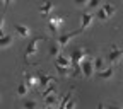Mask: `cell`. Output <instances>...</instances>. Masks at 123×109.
Segmentation results:
<instances>
[{"label": "cell", "mask_w": 123, "mask_h": 109, "mask_svg": "<svg viewBox=\"0 0 123 109\" xmlns=\"http://www.w3.org/2000/svg\"><path fill=\"white\" fill-rule=\"evenodd\" d=\"M24 84H26L29 89H33V87L38 84V75H33V73L24 72Z\"/></svg>", "instance_id": "obj_13"}, {"label": "cell", "mask_w": 123, "mask_h": 109, "mask_svg": "<svg viewBox=\"0 0 123 109\" xmlns=\"http://www.w3.org/2000/svg\"><path fill=\"white\" fill-rule=\"evenodd\" d=\"M53 9H55L53 2H50V0H44V2L39 5V15H41V19H46V17H48V15L53 12Z\"/></svg>", "instance_id": "obj_6"}, {"label": "cell", "mask_w": 123, "mask_h": 109, "mask_svg": "<svg viewBox=\"0 0 123 109\" xmlns=\"http://www.w3.org/2000/svg\"><path fill=\"white\" fill-rule=\"evenodd\" d=\"M94 68H96V73L103 72V70L106 68V58H103V56H96V58H94Z\"/></svg>", "instance_id": "obj_16"}, {"label": "cell", "mask_w": 123, "mask_h": 109, "mask_svg": "<svg viewBox=\"0 0 123 109\" xmlns=\"http://www.w3.org/2000/svg\"><path fill=\"white\" fill-rule=\"evenodd\" d=\"M60 50H62V46H60V44L56 43V39L50 43V48H48V53H50V56L56 58L58 55H62V53H60Z\"/></svg>", "instance_id": "obj_15"}, {"label": "cell", "mask_w": 123, "mask_h": 109, "mask_svg": "<svg viewBox=\"0 0 123 109\" xmlns=\"http://www.w3.org/2000/svg\"><path fill=\"white\" fill-rule=\"evenodd\" d=\"M43 109H55V107H51V106H44Z\"/></svg>", "instance_id": "obj_31"}, {"label": "cell", "mask_w": 123, "mask_h": 109, "mask_svg": "<svg viewBox=\"0 0 123 109\" xmlns=\"http://www.w3.org/2000/svg\"><path fill=\"white\" fill-rule=\"evenodd\" d=\"M55 82V77L53 75H48V73H38V85L41 89H46L50 84Z\"/></svg>", "instance_id": "obj_7"}, {"label": "cell", "mask_w": 123, "mask_h": 109, "mask_svg": "<svg viewBox=\"0 0 123 109\" xmlns=\"http://www.w3.org/2000/svg\"><path fill=\"white\" fill-rule=\"evenodd\" d=\"M80 68H82V75L86 79H91L92 75L96 73V68H94V58H86L82 63H80Z\"/></svg>", "instance_id": "obj_4"}, {"label": "cell", "mask_w": 123, "mask_h": 109, "mask_svg": "<svg viewBox=\"0 0 123 109\" xmlns=\"http://www.w3.org/2000/svg\"><path fill=\"white\" fill-rule=\"evenodd\" d=\"M58 29H60L58 26H55L53 22H50V21H48V33H50L53 38H56V33H58Z\"/></svg>", "instance_id": "obj_23"}, {"label": "cell", "mask_w": 123, "mask_h": 109, "mask_svg": "<svg viewBox=\"0 0 123 109\" xmlns=\"http://www.w3.org/2000/svg\"><path fill=\"white\" fill-rule=\"evenodd\" d=\"M75 5H79V7H84V5H89V0H75Z\"/></svg>", "instance_id": "obj_27"}, {"label": "cell", "mask_w": 123, "mask_h": 109, "mask_svg": "<svg viewBox=\"0 0 123 109\" xmlns=\"http://www.w3.org/2000/svg\"><path fill=\"white\" fill-rule=\"evenodd\" d=\"M98 77H99V80H103V82H106V80H111L113 77H115V67H113V65L106 67L103 72H99V73H98Z\"/></svg>", "instance_id": "obj_10"}, {"label": "cell", "mask_w": 123, "mask_h": 109, "mask_svg": "<svg viewBox=\"0 0 123 109\" xmlns=\"http://www.w3.org/2000/svg\"><path fill=\"white\" fill-rule=\"evenodd\" d=\"M101 7H103V9L106 10V14L110 15V19L113 17L115 14H116V5H113V4H110V2H106V4H103Z\"/></svg>", "instance_id": "obj_18"}, {"label": "cell", "mask_w": 123, "mask_h": 109, "mask_svg": "<svg viewBox=\"0 0 123 109\" xmlns=\"http://www.w3.org/2000/svg\"><path fill=\"white\" fill-rule=\"evenodd\" d=\"M106 109H123L120 104H108V106H104Z\"/></svg>", "instance_id": "obj_28"}, {"label": "cell", "mask_w": 123, "mask_h": 109, "mask_svg": "<svg viewBox=\"0 0 123 109\" xmlns=\"http://www.w3.org/2000/svg\"><path fill=\"white\" fill-rule=\"evenodd\" d=\"M51 94H56V84H55V82H53V84H50L46 89H43V97L51 96Z\"/></svg>", "instance_id": "obj_20"}, {"label": "cell", "mask_w": 123, "mask_h": 109, "mask_svg": "<svg viewBox=\"0 0 123 109\" xmlns=\"http://www.w3.org/2000/svg\"><path fill=\"white\" fill-rule=\"evenodd\" d=\"M96 17H98L99 21H103V22H106L108 19H110V15H108V14H106V10H104L103 7H99V9L96 10Z\"/></svg>", "instance_id": "obj_22"}, {"label": "cell", "mask_w": 123, "mask_h": 109, "mask_svg": "<svg viewBox=\"0 0 123 109\" xmlns=\"http://www.w3.org/2000/svg\"><path fill=\"white\" fill-rule=\"evenodd\" d=\"M14 43V38H12V34H7V33H4V34H0V46H2V50H7L9 46Z\"/></svg>", "instance_id": "obj_12"}, {"label": "cell", "mask_w": 123, "mask_h": 109, "mask_svg": "<svg viewBox=\"0 0 123 109\" xmlns=\"http://www.w3.org/2000/svg\"><path fill=\"white\" fill-rule=\"evenodd\" d=\"M43 99H44V106H51V107H56V106L60 104V101H62V97H58L56 94L46 96V97H43Z\"/></svg>", "instance_id": "obj_14"}, {"label": "cell", "mask_w": 123, "mask_h": 109, "mask_svg": "<svg viewBox=\"0 0 123 109\" xmlns=\"http://www.w3.org/2000/svg\"><path fill=\"white\" fill-rule=\"evenodd\" d=\"M56 73L60 77H68L72 75V67H56Z\"/></svg>", "instance_id": "obj_19"}, {"label": "cell", "mask_w": 123, "mask_h": 109, "mask_svg": "<svg viewBox=\"0 0 123 109\" xmlns=\"http://www.w3.org/2000/svg\"><path fill=\"white\" fill-rule=\"evenodd\" d=\"M75 106H77V101H75V97H72L68 102H67V106H65V109H75Z\"/></svg>", "instance_id": "obj_26"}, {"label": "cell", "mask_w": 123, "mask_h": 109, "mask_svg": "<svg viewBox=\"0 0 123 109\" xmlns=\"http://www.w3.org/2000/svg\"><path fill=\"white\" fill-rule=\"evenodd\" d=\"M94 17H96V14H92V12H84V14L80 15V29L84 31V29L91 27V24H92V21H94Z\"/></svg>", "instance_id": "obj_8"}, {"label": "cell", "mask_w": 123, "mask_h": 109, "mask_svg": "<svg viewBox=\"0 0 123 109\" xmlns=\"http://www.w3.org/2000/svg\"><path fill=\"white\" fill-rule=\"evenodd\" d=\"M82 33V29L79 27V29H77V31H72V33H65V34H60V36H56L55 39H56V43L62 46V48H65V46L74 39V38H77V36H79Z\"/></svg>", "instance_id": "obj_3"}, {"label": "cell", "mask_w": 123, "mask_h": 109, "mask_svg": "<svg viewBox=\"0 0 123 109\" xmlns=\"http://www.w3.org/2000/svg\"><path fill=\"white\" fill-rule=\"evenodd\" d=\"M14 31H15V34L19 38H29L31 36V27L26 26V24H21V22L14 26Z\"/></svg>", "instance_id": "obj_9"}, {"label": "cell", "mask_w": 123, "mask_h": 109, "mask_svg": "<svg viewBox=\"0 0 123 109\" xmlns=\"http://www.w3.org/2000/svg\"><path fill=\"white\" fill-rule=\"evenodd\" d=\"M121 60H123V50L120 48L118 44H111L110 50H108V55H106V61L115 67V65L120 63Z\"/></svg>", "instance_id": "obj_1"}, {"label": "cell", "mask_w": 123, "mask_h": 109, "mask_svg": "<svg viewBox=\"0 0 123 109\" xmlns=\"http://www.w3.org/2000/svg\"><path fill=\"white\" fill-rule=\"evenodd\" d=\"M41 38H34V39H31L29 44L26 46V56L27 58H33L36 53H38V44H39Z\"/></svg>", "instance_id": "obj_5"}, {"label": "cell", "mask_w": 123, "mask_h": 109, "mask_svg": "<svg viewBox=\"0 0 123 109\" xmlns=\"http://www.w3.org/2000/svg\"><path fill=\"white\" fill-rule=\"evenodd\" d=\"M22 109H38V102L34 99H26L22 102Z\"/></svg>", "instance_id": "obj_21"}, {"label": "cell", "mask_w": 123, "mask_h": 109, "mask_svg": "<svg viewBox=\"0 0 123 109\" xmlns=\"http://www.w3.org/2000/svg\"><path fill=\"white\" fill-rule=\"evenodd\" d=\"M70 58H72V63L80 65L82 61L87 58V50L84 48V46H77V48H74L70 51Z\"/></svg>", "instance_id": "obj_2"}, {"label": "cell", "mask_w": 123, "mask_h": 109, "mask_svg": "<svg viewBox=\"0 0 123 109\" xmlns=\"http://www.w3.org/2000/svg\"><path fill=\"white\" fill-rule=\"evenodd\" d=\"M15 94H17L19 97H24V96H27V94H29V87H27L24 82H21L17 87H15Z\"/></svg>", "instance_id": "obj_17"}, {"label": "cell", "mask_w": 123, "mask_h": 109, "mask_svg": "<svg viewBox=\"0 0 123 109\" xmlns=\"http://www.w3.org/2000/svg\"><path fill=\"white\" fill-rule=\"evenodd\" d=\"M50 22H53L55 26L62 27V22H63V17H62V15H53V17H50Z\"/></svg>", "instance_id": "obj_24"}, {"label": "cell", "mask_w": 123, "mask_h": 109, "mask_svg": "<svg viewBox=\"0 0 123 109\" xmlns=\"http://www.w3.org/2000/svg\"><path fill=\"white\" fill-rule=\"evenodd\" d=\"M101 4H103V0H89V5H87V7H89V9H96V10H98Z\"/></svg>", "instance_id": "obj_25"}, {"label": "cell", "mask_w": 123, "mask_h": 109, "mask_svg": "<svg viewBox=\"0 0 123 109\" xmlns=\"http://www.w3.org/2000/svg\"><path fill=\"white\" fill-rule=\"evenodd\" d=\"M55 67H72L70 55H58L55 58Z\"/></svg>", "instance_id": "obj_11"}, {"label": "cell", "mask_w": 123, "mask_h": 109, "mask_svg": "<svg viewBox=\"0 0 123 109\" xmlns=\"http://www.w3.org/2000/svg\"><path fill=\"white\" fill-rule=\"evenodd\" d=\"M14 0H4V5H9V4H12Z\"/></svg>", "instance_id": "obj_29"}, {"label": "cell", "mask_w": 123, "mask_h": 109, "mask_svg": "<svg viewBox=\"0 0 123 109\" xmlns=\"http://www.w3.org/2000/svg\"><path fill=\"white\" fill-rule=\"evenodd\" d=\"M98 109H106V107H104V104H98Z\"/></svg>", "instance_id": "obj_30"}]
</instances>
